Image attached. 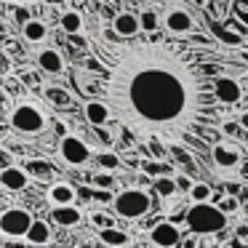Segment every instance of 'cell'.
<instances>
[{
	"label": "cell",
	"mask_w": 248,
	"mask_h": 248,
	"mask_svg": "<svg viewBox=\"0 0 248 248\" xmlns=\"http://www.w3.org/2000/svg\"><path fill=\"white\" fill-rule=\"evenodd\" d=\"M91 51L102 64V99L112 115L136 134L203 150V136L219 128L216 75L195 54L157 40L91 35Z\"/></svg>",
	"instance_id": "obj_1"
},
{
	"label": "cell",
	"mask_w": 248,
	"mask_h": 248,
	"mask_svg": "<svg viewBox=\"0 0 248 248\" xmlns=\"http://www.w3.org/2000/svg\"><path fill=\"white\" fill-rule=\"evenodd\" d=\"M187 230L198 237V243H208L214 235H221L227 230V214L219 205H211V200L205 203H192L184 216Z\"/></svg>",
	"instance_id": "obj_2"
},
{
	"label": "cell",
	"mask_w": 248,
	"mask_h": 248,
	"mask_svg": "<svg viewBox=\"0 0 248 248\" xmlns=\"http://www.w3.org/2000/svg\"><path fill=\"white\" fill-rule=\"evenodd\" d=\"M8 123H11V128L16 131V134L38 136L48 128V115L30 102H19L16 107L11 109V115H8Z\"/></svg>",
	"instance_id": "obj_3"
},
{
	"label": "cell",
	"mask_w": 248,
	"mask_h": 248,
	"mask_svg": "<svg viewBox=\"0 0 248 248\" xmlns=\"http://www.w3.org/2000/svg\"><path fill=\"white\" fill-rule=\"evenodd\" d=\"M112 208L120 219H128V221H136L141 216H147L152 211V198L150 192L144 189H136V187H128V189H120L112 200Z\"/></svg>",
	"instance_id": "obj_4"
},
{
	"label": "cell",
	"mask_w": 248,
	"mask_h": 248,
	"mask_svg": "<svg viewBox=\"0 0 248 248\" xmlns=\"http://www.w3.org/2000/svg\"><path fill=\"white\" fill-rule=\"evenodd\" d=\"M35 216L30 214L22 205H8L3 214H0V235L3 240H24L32 227Z\"/></svg>",
	"instance_id": "obj_5"
},
{
	"label": "cell",
	"mask_w": 248,
	"mask_h": 248,
	"mask_svg": "<svg viewBox=\"0 0 248 248\" xmlns=\"http://www.w3.org/2000/svg\"><path fill=\"white\" fill-rule=\"evenodd\" d=\"M59 157L72 168H83L91 160V147H88L80 136L64 134V136H59Z\"/></svg>",
	"instance_id": "obj_6"
},
{
	"label": "cell",
	"mask_w": 248,
	"mask_h": 248,
	"mask_svg": "<svg viewBox=\"0 0 248 248\" xmlns=\"http://www.w3.org/2000/svg\"><path fill=\"white\" fill-rule=\"evenodd\" d=\"M163 27L171 35H187L195 30V16L189 8L184 6H168L163 11Z\"/></svg>",
	"instance_id": "obj_7"
},
{
	"label": "cell",
	"mask_w": 248,
	"mask_h": 248,
	"mask_svg": "<svg viewBox=\"0 0 248 248\" xmlns=\"http://www.w3.org/2000/svg\"><path fill=\"white\" fill-rule=\"evenodd\" d=\"M150 243L160 248H173L182 246V227H176L173 221H157L150 230Z\"/></svg>",
	"instance_id": "obj_8"
},
{
	"label": "cell",
	"mask_w": 248,
	"mask_h": 248,
	"mask_svg": "<svg viewBox=\"0 0 248 248\" xmlns=\"http://www.w3.org/2000/svg\"><path fill=\"white\" fill-rule=\"evenodd\" d=\"M112 32L118 38H136L141 32V19L134 11H118L112 16Z\"/></svg>",
	"instance_id": "obj_9"
},
{
	"label": "cell",
	"mask_w": 248,
	"mask_h": 248,
	"mask_svg": "<svg viewBox=\"0 0 248 248\" xmlns=\"http://www.w3.org/2000/svg\"><path fill=\"white\" fill-rule=\"evenodd\" d=\"M214 86H216V96H219L221 104H240L243 102V88H240V83H237L235 78L216 75Z\"/></svg>",
	"instance_id": "obj_10"
},
{
	"label": "cell",
	"mask_w": 248,
	"mask_h": 248,
	"mask_svg": "<svg viewBox=\"0 0 248 248\" xmlns=\"http://www.w3.org/2000/svg\"><path fill=\"white\" fill-rule=\"evenodd\" d=\"M83 115H86V120H88L91 125H96V128L107 125L109 120L115 118V115H112V107H109L104 99H88V102L83 104Z\"/></svg>",
	"instance_id": "obj_11"
},
{
	"label": "cell",
	"mask_w": 248,
	"mask_h": 248,
	"mask_svg": "<svg viewBox=\"0 0 248 248\" xmlns=\"http://www.w3.org/2000/svg\"><path fill=\"white\" fill-rule=\"evenodd\" d=\"M30 184V173L19 166H6L0 171V187L6 192H22L24 187Z\"/></svg>",
	"instance_id": "obj_12"
},
{
	"label": "cell",
	"mask_w": 248,
	"mask_h": 248,
	"mask_svg": "<svg viewBox=\"0 0 248 248\" xmlns=\"http://www.w3.org/2000/svg\"><path fill=\"white\" fill-rule=\"evenodd\" d=\"M211 160L219 168H237L240 166V150L224 144V141H216V144L211 147Z\"/></svg>",
	"instance_id": "obj_13"
},
{
	"label": "cell",
	"mask_w": 248,
	"mask_h": 248,
	"mask_svg": "<svg viewBox=\"0 0 248 248\" xmlns=\"http://www.w3.org/2000/svg\"><path fill=\"white\" fill-rule=\"evenodd\" d=\"M51 221H54L56 227H78L83 221V211L78 208L75 203L54 205V208H51Z\"/></svg>",
	"instance_id": "obj_14"
},
{
	"label": "cell",
	"mask_w": 248,
	"mask_h": 248,
	"mask_svg": "<svg viewBox=\"0 0 248 248\" xmlns=\"http://www.w3.org/2000/svg\"><path fill=\"white\" fill-rule=\"evenodd\" d=\"M35 62H38V67L43 72H51V75H59V72H64V56L59 54L56 48H43L35 54Z\"/></svg>",
	"instance_id": "obj_15"
},
{
	"label": "cell",
	"mask_w": 248,
	"mask_h": 248,
	"mask_svg": "<svg viewBox=\"0 0 248 248\" xmlns=\"http://www.w3.org/2000/svg\"><path fill=\"white\" fill-rule=\"evenodd\" d=\"M51 240H54V230L43 219H35L30 232H27V237H24V243H30V246H48Z\"/></svg>",
	"instance_id": "obj_16"
},
{
	"label": "cell",
	"mask_w": 248,
	"mask_h": 248,
	"mask_svg": "<svg viewBox=\"0 0 248 248\" xmlns=\"http://www.w3.org/2000/svg\"><path fill=\"white\" fill-rule=\"evenodd\" d=\"M75 198H78L75 187H72V184H67V182H56V184H51V187H48V200H51V205L75 203Z\"/></svg>",
	"instance_id": "obj_17"
},
{
	"label": "cell",
	"mask_w": 248,
	"mask_h": 248,
	"mask_svg": "<svg viewBox=\"0 0 248 248\" xmlns=\"http://www.w3.org/2000/svg\"><path fill=\"white\" fill-rule=\"evenodd\" d=\"M99 243H104V246H128L131 235L123 232L120 227L109 224V227H102V230H99Z\"/></svg>",
	"instance_id": "obj_18"
},
{
	"label": "cell",
	"mask_w": 248,
	"mask_h": 248,
	"mask_svg": "<svg viewBox=\"0 0 248 248\" xmlns=\"http://www.w3.org/2000/svg\"><path fill=\"white\" fill-rule=\"evenodd\" d=\"M22 35H24V40H27V43L38 46V43H43V40L48 38V27H46L40 19H30V22H24Z\"/></svg>",
	"instance_id": "obj_19"
},
{
	"label": "cell",
	"mask_w": 248,
	"mask_h": 248,
	"mask_svg": "<svg viewBox=\"0 0 248 248\" xmlns=\"http://www.w3.org/2000/svg\"><path fill=\"white\" fill-rule=\"evenodd\" d=\"M152 187H155V192L160 195L163 200L173 198V195L179 192V184H176V176H168V173H160V176H155V182H152Z\"/></svg>",
	"instance_id": "obj_20"
},
{
	"label": "cell",
	"mask_w": 248,
	"mask_h": 248,
	"mask_svg": "<svg viewBox=\"0 0 248 248\" xmlns=\"http://www.w3.org/2000/svg\"><path fill=\"white\" fill-rule=\"evenodd\" d=\"M139 19H141V32H157L160 30V14H157V8L152 6H144L139 11Z\"/></svg>",
	"instance_id": "obj_21"
},
{
	"label": "cell",
	"mask_w": 248,
	"mask_h": 248,
	"mask_svg": "<svg viewBox=\"0 0 248 248\" xmlns=\"http://www.w3.org/2000/svg\"><path fill=\"white\" fill-rule=\"evenodd\" d=\"M59 24H62V30H64V32H70V35L83 32V16H80V11H64V14H62V19H59Z\"/></svg>",
	"instance_id": "obj_22"
},
{
	"label": "cell",
	"mask_w": 248,
	"mask_h": 248,
	"mask_svg": "<svg viewBox=\"0 0 248 248\" xmlns=\"http://www.w3.org/2000/svg\"><path fill=\"white\" fill-rule=\"evenodd\" d=\"M189 200L192 203H205V200H214V189H211V184H205V182H195L192 184V189H189Z\"/></svg>",
	"instance_id": "obj_23"
},
{
	"label": "cell",
	"mask_w": 248,
	"mask_h": 248,
	"mask_svg": "<svg viewBox=\"0 0 248 248\" xmlns=\"http://www.w3.org/2000/svg\"><path fill=\"white\" fill-rule=\"evenodd\" d=\"M211 32H214L216 38L221 40V43H227V46H240V43H243L240 35H235V32H230V30H224L219 22H214V19H211Z\"/></svg>",
	"instance_id": "obj_24"
},
{
	"label": "cell",
	"mask_w": 248,
	"mask_h": 248,
	"mask_svg": "<svg viewBox=\"0 0 248 248\" xmlns=\"http://www.w3.org/2000/svg\"><path fill=\"white\" fill-rule=\"evenodd\" d=\"M43 96L48 99L51 104H56V107H64V104H70V93L64 91V88H56V86H46L43 88Z\"/></svg>",
	"instance_id": "obj_25"
},
{
	"label": "cell",
	"mask_w": 248,
	"mask_h": 248,
	"mask_svg": "<svg viewBox=\"0 0 248 248\" xmlns=\"http://www.w3.org/2000/svg\"><path fill=\"white\" fill-rule=\"evenodd\" d=\"M96 163L104 171H118L120 168V157L115 155V152H102V155H96Z\"/></svg>",
	"instance_id": "obj_26"
},
{
	"label": "cell",
	"mask_w": 248,
	"mask_h": 248,
	"mask_svg": "<svg viewBox=\"0 0 248 248\" xmlns=\"http://www.w3.org/2000/svg\"><path fill=\"white\" fill-rule=\"evenodd\" d=\"M93 184H96L99 189H112L115 184V171H104L102 168V173H96V176H93Z\"/></svg>",
	"instance_id": "obj_27"
},
{
	"label": "cell",
	"mask_w": 248,
	"mask_h": 248,
	"mask_svg": "<svg viewBox=\"0 0 248 248\" xmlns=\"http://www.w3.org/2000/svg\"><path fill=\"white\" fill-rule=\"evenodd\" d=\"M240 128H243V123H240V120H235V118H224L219 123V131L224 136H237V134H240Z\"/></svg>",
	"instance_id": "obj_28"
},
{
	"label": "cell",
	"mask_w": 248,
	"mask_h": 248,
	"mask_svg": "<svg viewBox=\"0 0 248 248\" xmlns=\"http://www.w3.org/2000/svg\"><path fill=\"white\" fill-rule=\"evenodd\" d=\"M141 171L150 173V176H160V173H168V168L157 160H141Z\"/></svg>",
	"instance_id": "obj_29"
},
{
	"label": "cell",
	"mask_w": 248,
	"mask_h": 248,
	"mask_svg": "<svg viewBox=\"0 0 248 248\" xmlns=\"http://www.w3.org/2000/svg\"><path fill=\"white\" fill-rule=\"evenodd\" d=\"M235 243H248V221L235 224Z\"/></svg>",
	"instance_id": "obj_30"
},
{
	"label": "cell",
	"mask_w": 248,
	"mask_h": 248,
	"mask_svg": "<svg viewBox=\"0 0 248 248\" xmlns=\"http://www.w3.org/2000/svg\"><path fill=\"white\" fill-rule=\"evenodd\" d=\"M219 208L224 211V214H232V211H240V203H237V198H232V195H230V198H224L219 203Z\"/></svg>",
	"instance_id": "obj_31"
},
{
	"label": "cell",
	"mask_w": 248,
	"mask_h": 248,
	"mask_svg": "<svg viewBox=\"0 0 248 248\" xmlns=\"http://www.w3.org/2000/svg\"><path fill=\"white\" fill-rule=\"evenodd\" d=\"M0 166H3V168H6V166H14V155H11V150H8V144L0 147Z\"/></svg>",
	"instance_id": "obj_32"
},
{
	"label": "cell",
	"mask_w": 248,
	"mask_h": 248,
	"mask_svg": "<svg viewBox=\"0 0 248 248\" xmlns=\"http://www.w3.org/2000/svg\"><path fill=\"white\" fill-rule=\"evenodd\" d=\"M176 184H179V189H184V192H189L195 182H189V176H184V173H179V176H176Z\"/></svg>",
	"instance_id": "obj_33"
},
{
	"label": "cell",
	"mask_w": 248,
	"mask_h": 248,
	"mask_svg": "<svg viewBox=\"0 0 248 248\" xmlns=\"http://www.w3.org/2000/svg\"><path fill=\"white\" fill-rule=\"evenodd\" d=\"M91 221L99 227V230H102V227H109V224H112V221H109L104 214H93V216H91Z\"/></svg>",
	"instance_id": "obj_34"
},
{
	"label": "cell",
	"mask_w": 248,
	"mask_h": 248,
	"mask_svg": "<svg viewBox=\"0 0 248 248\" xmlns=\"http://www.w3.org/2000/svg\"><path fill=\"white\" fill-rule=\"evenodd\" d=\"M237 120L243 123V131H248V109H243V112L237 115Z\"/></svg>",
	"instance_id": "obj_35"
},
{
	"label": "cell",
	"mask_w": 248,
	"mask_h": 248,
	"mask_svg": "<svg viewBox=\"0 0 248 248\" xmlns=\"http://www.w3.org/2000/svg\"><path fill=\"white\" fill-rule=\"evenodd\" d=\"M237 189H240V184H237V182H230V184H227V192H230V195H237Z\"/></svg>",
	"instance_id": "obj_36"
},
{
	"label": "cell",
	"mask_w": 248,
	"mask_h": 248,
	"mask_svg": "<svg viewBox=\"0 0 248 248\" xmlns=\"http://www.w3.org/2000/svg\"><path fill=\"white\" fill-rule=\"evenodd\" d=\"M46 6H64V3H70V0H43Z\"/></svg>",
	"instance_id": "obj_37"
},
{
	"label": "cell",
	"mask_w": 248,
	"mask_h": 248,
	"mask_svg": "<svg viewBox=\"0 0 248 248\" xmlns=\"http://www.w3.org/2000/svg\"><path fill=\"white\" fill-rule=\"evenodd\" d=\"M54 128H56V134H59V136L67 134V125H62V123H54Z\"/></svg>",
	"instance_id": "obj_38"
},
{
	"label": "cell",
	"mask_w": 248,
	"mask_h": 248,
	"mask_svg": "<svg viewBox=\"0 0 248 248\" xmlns=\"http://www.w3.org/2000/svg\"><path fill=\"white\" fill-rule=\"evenodd\" d=\"M6 6H11V3H19V6H27V3H32V0H3Z\"/></svg>",
	"instance_id": "obj_39"
}]
</instances>
